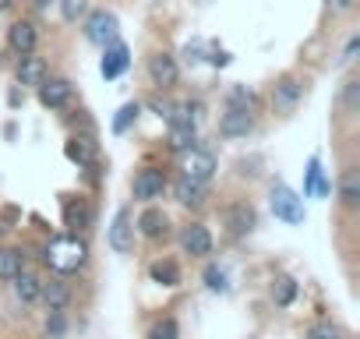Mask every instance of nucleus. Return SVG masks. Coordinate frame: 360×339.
I'll return each instance as SVG.
<instances>
[{"mask_svg": "<svg viewBox=\"0 0 360 339\" xmlns=\"http://www.w3.org/2000/svg\"><path fill=\"white\" fill-rule=\"evenodd\" d=\"M272 300H276L279 307H290V304L297 300V279H290V276H279V279L272 283Z\"/></svg>", "mask_w": 360, "mask_h": 339, "instance_id": "nucleus-28", "label": "nucleus"}, {"mask_svg": "<svg viewBox=\"0 0 360 339\" xmlns=\"http://www.w3.org/2000/svg\"><path fill=\"white\" fill-rule=\"evenodd\" d=\"M356 50H360V39H349V46H346L342 60H353V57H356Z\"/></svg>", "mask_w": 360, "mask_h": 339, "instance_id": "nucleus-39", "label": "nucleus"}, {"mask_svg": "<svg viewBox=\"0 0 360 339\" xmlns=\"http://www.w3.org/2000/svg\"><path fill=\"white\" fill-rule=\"evenodd\" d=\"M64 328H68V321H64V314L60 311H50V318H46V335H64Z\"/></svg>", "mask_w": 360, "mask_h": 339, "instance_id": "nucleus-34", "label": "nucleus"}, {"mask_svg": "<svg viewBox=\"0 0 360 339\" xmlns=\"http://www.w3.org/2000/svg\"><path fill=\"white\" fill-rule=\"evenodd\" d=\"M11 283H15V297H18L22 304L39 300V276H36V272H25V269H22Z\"/></svg>", "mask_w": 360, "mask_h": 339, "instance_id": "nucleus-25", "label": "nucleus"}, {"mask_svg": "<svg viewBox=\"0 0 360 339\" xmlns=\"http://www.w3.org/2000/svg\"><path fill=\"white\" fill-rule=\"evenodd\" d=\"M134 230H138L145 241H159V237H166V234H169V219H166V212H162V209L148 205V209L134 219Z\"/></svg>", "mask_w": 360, "mask_h": 339, "instance_id": "nucleus-16", "label": "nucleus"}, {"mask_svg": "<svg viewBox=\"0 0 360 339\" xmlns=\"http://www.w3.org/2000/svg\"><path fill=\"white\" fill-rule=\"evenodd\" d=\"M328 11L342 15V11H353V0H328Z\"/></svg>", "mask_w": 360, "mask_h": 339, "instance_id": "nucleus-37", "label": "nucleus"}, {"mask_svg": "<svg viewBox=\"0 0 360 339\" xmlns=\"http://www.w3.org/2000/svg\"><path fill=\"white\" fill-rule=\"evenodd\" d=\"M106 50V57H103V64H99V71H103V78L106 82H113V78H120L127 68H131V50L117 39V43H110V46H103Z\"/></svg>", "mask_w": 360, "mask_h": 339, "instance_id": "nucleus-15", "label": "nucleus"}, {"mask_svg": "<svg viewBox=\"0 0 360 339\" xmlns=\"http://www.w3.org/2000/svg\"><path fill=\"white\" fill-rule=\"evenodd\" d=\"M50 4H53V0H36V8H39V11H46Z\"/></svg>", "mask_w": 360, "mask_h": 339, "instance_id": "nucleus-40", "label": "nucleus"}, {"mask_svg": "<svg viewBox=\"0 0 360 339\" xmlns=\"http://www.w3.org/2000/svg\"><path fill=\"white\" fill-rule=\"evenodd\" d=\"M300 99H304V82H300V78L286 75V78H279V82L272 85V106H276L279 113H293Z\"/></svg>", "mask_w": 360, "mask_h": 339, "instance_id": "nucleus-9", "label": "nucleus"}, {"mask_svg": "<svg viewBox=\"0 0 360 339\" xmlns=\"http://www.w3.org/2000/svg\"><path fill=\"white\" fill-rule=\"evenodd\" d=\"M39 297L50 311H64L71 304V286L64 276H53V279H39Z\"/></svg>", "mask_w": 360, "mask_h": 339, "instance_id": "nucleus-17", "label": "nucleus"}, {"mask_svg": "<svg viewBox=\"0 0 360 339\" xmlns=\"http://www.w3.org/2000/svg\"><path fill=\"white\" fill-rule=\"evenodd\" d=\"M184 57H188V64H198V60H202V46H198V43H195V46H188V50H184Z\"/></svg>", "mask_w": 360, "mask_h": 339, "instance_id": "nucleus-38", "label": "nucleus"}, {"mask_svg": "<svg viewBox=\"0 0 360 339\" xmlns=\"http://www.w3.org/2000/svg\"><path fill=\"white\" fill-rule=\"evenodd\" d=\"M11 4H15V0H0V11H8Z\"/></svg>", "mask_w": 360, "mask_h": 339, "instance_id": "nucleus-41", "label": "nucleus"}, {"mask_svg": "<svg viewBox=\"0 0 360 339\" xmlns=\"http://www.w3.org/2000/svg\"><path fill=\"white\" fill-rule=\"evenodd\" d=\"M148 279L159 286H180V265L173 258H159L148 265Z\"/></svg>", "mask_w": 360, "mask_h": 339, "instance_id": "nucleus-23", "label": "nucleus"}, {"mask_svg": "<svg viewBox=\"0 0 360 339\" xmlns=\"http://www.w3.org/2000/svg\"><path fill=\"white\" fill-rule=\"evenodd\" d=\"M209 64H212V68H226V64H230V53H226V50H212V53H209Z\"/></svg>", "mask_w": 360, "mask_h": 339, "instance_id": "nucleus-36", "label": "nucleus"}, {"mask_svg": "<svg viewBox=\"0 0 360 339\" xmlns=\"http://www.w3.org/2000/svg\"><path fill=\"white\" fill-rule=\"evenodd\" d=\"M138 117H141V103H138V99L124 103V106L117 110V117H113V134H127V131L134 127Z\"/></svg>", "mask_w": 360, "mask_h": 339, "instance_id": "nucleus-26", "label": "nucleus"}, {"mask_svg": "<svg viewBox=\"0 0 360 339\" xmlns=\"http://www.w3.org/2000/svg\"><path fill=\"white\" fill-rule=\"evenodd\" d=\"M356 99H360V82L349 78L346 89H342V110H346V113H356Z\"/></svg>", "mask_w": 360, "mask_h": 339, "instance_id": "nucleus-32", "label": "nucleus"}, {"mask_svg": "<svg viewBox=\"0 0 360 339\" xmlns=\"http://www.w3.org/2000/svg\"><path fill=\"white\" fill-rule=\"evenodd\" d=\"M339 202H342V209H356L360 205V170L356 166H349L346 174L339 177Z\"/></svg>", "mask_w": 360, "mask_h": 339, "instance_id": "nucleus-22", "label": "nucleus"}, {"mask_svg": "<svg viewBox=\"0 0 360 339\" xmlns=\"http://www.w3.org/2000/svg\"><path fill=\"white\" fill-rule=\"evenodd\" d=\"M272 212H276V219H283V223H290V226H300L304 223V198L293 191V188H286V184H276L272 188Z\"/></svg>", "mask_w": 360, "mask_h": 339, "instance_id": "nucleus-4", "label": "nucleus"}, {"mask_svg": "<svg viewBox=\"0 0 360 339\" xmlns=\"http://www.w3.org/2000/svg\"><path fill=\"white\" fill-rule=\"evenodd\" d=\"M22 269H25V255H22V248H0V279L11 283Z\"/></svg>", "mask_w": 360, "mask_h": 339, "instance_id": "nucleus-24", "label": "nucleus"}, {"mask_svg": "<svg viewBox=\"0 0 360 339\" xmlns=\"http://www.w3.org/2000/svg\"><path fill=\"white\" fill-rule=\"evenodd\" d=\"M64 226L68 234H89L92 226V205L85 198H64Z\"/></svg>", "mask_w": 360, "mask_h": 339, "instance_id": "nucleus-12", "label": "nucleus"}, {"mask_svg": "<svg viewBox=\"0 0 360 339\" xmlns=\"http://www.w3.org/2000/svg\"><path fill=\"white\" fill-rule=\"evenodd\" d=\"M89 15V0H60V18L64 22H78V18H85Z\"/></svg>", "mask_w": 360, "mask_h": 339, "instance_id": "nucleus-30", "label": "nucleus"}, {"mask_svg": "<svg viewBox=\"0 0 360 339\" xmlns=\"http://www.w3.org/2000/svg\"><path fill=\"white\" fill-rule=\"evenodd\" d=\"M226 106L255 113V106H258V96H255L248 85H230V92H226Z\"/></svg>", "mask_w": 360, "mask_h": 339, "instance_id": "nucleus-27", "label": "nucleus"}, {"mask_svg": "<svg viewBox=\"0 0 360 339\" xmlns=\"http://www.w3.org/2000/svg\"><path fill=\"white\" fill-rule=\"evenodd\" d=\"M148 106H152V110H155V113H159V117L169 124V117H173V103H166V99H152Z\"/></svg>", "mask_w": 360, "mask_h": 339, "instance_id": "nucleus-35", "label": "nucleus"}, {"mask_svg": "<svg viewBox=\"0 0 360 339\" xmlns=\"http://www.w3.org/2000/svg\"><path fill=\"white\" fill-rule=\"evenodd\" d=\"M223 226H226V234L237 241V237H248V234L258 226V216H255V209H251L248 202H233V205L223 209Z\"/></svg>", "mask_w": 360, "mask_h": 339, "instance_id": "nucleus-6", "label": "nucleus"}, {"mask_svg": "<svg viewBox=\"0 0 360 339\" xmlns=\"http://www.w3.org/2000/svg\"><path fill=\"white\" fill-rule=\"evenodd\" d=\"M117 36H120V22L113 11H92L85 18V39L92 46H110V43H117Z\"/></svg>", "mask_w": 360, "mask_h": 339, "instance_id": "nucleus-5", "label": "nucleus"}, {"mask_svg": "<svg viewBox=\"0 0 360 339\" xmlns=\"http://www.w3.org/2000/svg\"><path fill=\"white\" fill-rule=\"evenodd\" d=\"M36 89H39V103H43L46 110H60V106H68L71 96H75V89H71L68 78H43Z\"/></svg>", "mask_w": 360, "mask_h": 339, "instance_id": "nucleus-10", "label": "nucleus"}, {"mask_svg": "<svg viewBox=\"0 0 360 339\" xmlns=\"http://www.w3.org/2000/svg\"><path fill=\"white\" fill-rule=\"evenodd\" d=\"M43 262L57 272V276H71L89 262V244L78 234H64V237H50V244L43 248Z\"/></svg>", "mask_w": 360, "mask_h": 339, "instance_id": "nucleus-1", "label": "nucleus"}, {"mask_svg": "<svg viewBox=\"0 0 360 339\" xmlns=\"http://www.w3.org/2000/svg\"><path fill=\"white\" fill-rule=\"evenodd\" d=\"M36 43H39V29L32 25V22H25V18H18L11 29H8V46L22 57V53H32L36 50Z\"/></svg>", "mask_w": 360, "mask_h": 339, "instance_id": "nucleus-18", "label": "nucleus"}, {"mask_svg": "<svg viewBox=\"0 0 360 339\" xmlns=\"http://www.w3.org/2000/svg\"><path fill=\"white\" fill-rule=\"evenodd\" d=\"M106 241H110V248H113L117 255H127V251L134 248V212H131V209H117Z\"/></svg>", "mask_w": 360, "mask_h": 339, "instance_id": "nucleus-7", "label": "nucleus"}, {"mask_svg": "<svg viewBox=\"0 0 360 339\" xmlns=\"http://www.w3.org/2000/svg\"><path fill=\"white\" fill-rule=\"evenodd\" d=\"M173 198L184 205V209H202L209 202V184H198V181H188V177H176L173 181Z\"/></svg>", "mask_w": 360, "mask_h": 339, "instance_id": "nucleus-14", "label": "nucleus"}, {"mask_svg": "<svg viewBox=\"0 0 360 339\" xmlns=\"http://www.w3.org/2000/svg\"><path fill=\"white\" fill-rule=\"evenodd\" d=\"M64 155H68L75 166H82V170L96 166V159H99L96 138H89V134H71V138L64 141Z\"/></svg>", "mask_w": 360, "mask_h": 339, "instance_id": "nucleus-11", "label": "nucleus"}, {"mask_svg": "<svg viewBox=\"0 0 360 339\" xmlns=\"http://www.w3.org/2000/svg\"><path fill=\"white\" fill-rule=\"evenodd\" d=\"M166 188H169V177L159 166H141L134 174V181H131V191H134L138 202H155V198H162Z\"/></svg>", "mask_w": 360, "mask_h": 339, "instance_id": "nucleus-3", "label": "nucleus"}, {"mask_svg": "<svg viewBox=\"0 0 360 339\" xmlns=\"http://www.w3.org/2000/svg\"><path fill=\"white\" fill-rule=\"evenodd\" d=\"M304 195H307V198H328V195H332V181L325 177V170H321V159H318V155H311V162H307Z\"/></svg>", "mask_w": 360, "mask_h": 339, "instance_id": "nucleus-20", "label": "nucleus"}, {"mask_svg": "<svg viewBox=\"0 0 360 339\" xmlns=\"http://www.w3.org/2000/svg\"><path fill=\"white\" fill-rule=\"evenodd\" d=\"M205 286L216 290V293H223V290H226V272H223L219 265H209V269H205Z\"/></svg>", "mask_w": 360, "mask_h": 339, "instance_id": "nucleus-33", "label": "nucleus"}, {"mask_svg": "<svg viewBox=\"0 0 360 339\" xmlns=\"http://www.w3.org/2000/svg\"><path fill=\"white\" fill-rule=\"evenodd\" d=\"M148 339H180V325H176V318H159L152 328H148Z\"/></svg>", "mask_w": 360, "mask_h": 339, "instance_id": "nucleus-29", "label": "nucleus"}, {"mask_svg": "<svg viewBox=\"0 0 360 339\" xmlns=\"http://www.w3.org/2000/svg\"><path fill=\"white\" fill-rule=\"evenodd\" d=\"M251 127H255V117H251L248 110L226 106V113H223V120H219V134H223V138H248Z\"/></svg>", "mask_w": 360, "mask_h": 339, "instance_id": "nucleus-19", "label": "nucleus"}, {"mask_svg": "<svg viewBox=\"0 0 360 339\" xmlns=\"http://www.w3.org/2000/svg\"><path fill=\"white\" fill-rule=\"evenodd\" d=\"M180 251L191 255V258H205L212 255V234L205 223H188L184 230H180Z\"/></svg>", "mask_w": 360, "mask_h": 339, "instance_id": "nucleus-8", "label": "nucleus"}, {"mask_svg": "<svg viewBox=\"0 0 360 339\" xmlns=\"http://www.w3.org/2000/svg\"><path fill=\"white\" fill-rule=\"evenodd\" d=\"M304 339H342V332L332 325V321H318V325H311L307 328V335Z\"/></svg>", "mask_w": 360, "mask_h": 339, "instance_id": "nucleus-31", "label": "nucleus"}, {"mask_svg": "<svg viewBox=\"0 0 360 339\" xmlns=\"http://www.w3.org/2000/svg\"><path fill=\"white\" fill-rule=\"evenodd\" d=\"M216 155L209 148H188V152H180V177H188V181H198V184H209L216 177Z\"/></svg>", "mask_w": 360, "mask_h": 339, "instance_id": "nucleus-2", "label": "nucleus"}, {"mask_svg": "<svg viewBox=\"0 0 360 339\" xmlns=\"http://www.w3.org/2000/svg\"><path fill=\"white\" fill-rule=\"evenodd\" d=\"M148 78H152V85H159V89L176 85V78H180L176 57H169V53H152V57H148Z\"/></svg>", "mask_w": 360, "mask_h": 339, "instance_id": "nucleus-13", "label": "nucleus"}, {"mask_svg": "<svg viewBox=\"0 0 360 339\" xmlns=\"http://www.w3.org/2000/svg\"><path fill=\"white\" fill-rule=\"evenodd\" d=\"M18 85H25V89H36L43 78H46V60L43 57H36V50L32 53H22L18 57Z\"/></svg>", "mask_w": 360, "mask_h": 339, "instance_id": "nucleus-21", "label": "nucleus"}]
</instances>
